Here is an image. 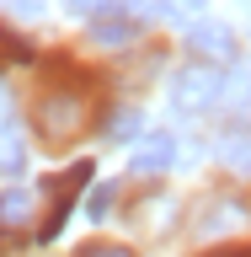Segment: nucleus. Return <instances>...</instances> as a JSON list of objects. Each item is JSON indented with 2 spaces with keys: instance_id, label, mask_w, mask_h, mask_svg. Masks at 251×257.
<instances>
[{
  "instance_id": "10",
  "label": "nucleus",
  "mask_w": 251,
  "mask_h": 257,
  "mask_svg": "<svg viewBox=\"0 0 251 257\" xmlns=\"http://www.w3.org/2000/svg\"><path fill=\"white\" fill-rule=\"evenodd\" d=\"M139 128H144V118H139V112H134V107H128V112H118V118H112V123H107V140H134Z\"/></svg>"
},
{
  "instance_id": "15",
  "label": "nucleus",
  "mask_w": 251,
  "mask_h": 257,
  "mask_svg": "<svg viewBox=\"0 0 251 257\" xmlns=\"http://www.w3.org/2000/svg\"><path fill=\"white\" fill-rule=\"evenodd\" d=\"M208 257H251V246H219V252H208Z\"/></svg>"
},
{
  "instance_id": "3",
  "label": "nucleus",
  "mask_w": 251,
  "mask_h": 257,
  "mask_svg": "<svg viewBox=\"0 0 251 257\" xmlns=\"http://www.w3.org/2000/svg\"><path fill=\"white\" fill-rule=\"evenodd\" d=\"M86 182H91V161H80V166H70L64 177H54L48 182V220L38 225V236L54 241L64 230V220H70V204H75V193H86Z\"/></svg>"
},
{
  "instance_id": "11",
  "label": "nucleus",
  "mask_w": 251,
  "mask_h": 257,
  "mask_svg": "<svg viewBox=\"0 0 251 257\" xmlns=\"http://www.w3.org/2000/svg\"><path fill=\"white\" fill-rule=\"evenodd\" d=\"M75 257H134V252H128L123 241H91V246H80Z\"/></svg>"
},
{
  "instance_id": "13",
  "label": "nucleus",
  "mask_w": 251,
  "mask_h": 257,
  "mask_svg": "<svg viewBox=\"0 0 251 257\" xmlns=\"http://www.w3.org/2000/svg\"><path fill=\"white\" fill-rule=\"evenodd\" d=\"M107 204H112V188L102 182V188L91 193V204H86V214H91V220H102V214H107Z\"/></svg>"
},
{
  "instance_id": "9",
  "label": "nucleus",
  "mask_w": 251,
  "mask_h": 257,
  "mask_svg": "<svg viewBox=\"0 0 251 257\" xmlns=\"http://www.w3.org/2000/svg\"><path fill=\"white\" fill-rule=\"evenodd\" d=\"M219 156L235 166V172H251V134H230V140L219 145Z\"/></svg>"
},
{
  "instance_id": "5",
  "label": "nucleus",
  "mask_w": 251,
  "mask_h": 257,
  "mask_svg": "<svg viewBox=\"0 0 251 257\" xmlns=\"http://www.w3.org/2000/svg\"><path fill=\"white\" fill-rule=\"evenodd\" d=\"M171 156H176V140H171V134H144V140L134 145L128 166H134L139 177H150V172H166V166H171Z\"/></svg>"
},
{
  "instance_id": "2",
  "label": "nucleus",
  "mask_w": 251,
  "mask_h": 257,
  "mask_svg": "<svg viewBox=\"0 0 251 257\" xmlns=\"http://www.w3.org/2000/svg\"><path fill=\"white\" fill-rule=\"evenodd\" d=\"M224 96V80L219 70H208V64H192V70H176L171 75V107L176 112H203L214 107Z\"/></svg>"
},
{
  "instance_id": "12",
  "label": "nucleus",
  "mask_w": 251,
  "mask_h": 257,
  "mask_svg": "<svg viewBox=\"0 0 251 257\" xmlns=\"http://www.w3.org/2000/svg\"><path fill=\"white\" fill-rule=\"evenodd\" d=\"M0 59H32V43L11 38V32H0Z\"/></svg>"
},
{
  "instance_id": "1",
  "label": "nucleus",
  "mask_w": 251,
  "mask_h": 257,
  "mask_svg": "<svg viewBox=\"0 0 251 257\" xmlns=\"http://www.w3.org/2000/svg\"><path fill=\"white\" fill-rule=\"evenodd\" d=\"M38 128L48 145H70L86 128V91H43L38 102Z\"/></svg>"
},
{
  "instance_id": "6",
  "label": "nucleus",
  "mask_w": 251,
  "mask_h": 257,
  "mask_svg": "<svg viewBox=\"0 0 251 257\" xmlns=\"http://www.w3.org/2000/svg\"><path fill=\"white\" fill-rule=\"evenodd\" d=\"M32 220V198L27 193H0V225H27Z\"/></svg>"
},
{
  "instance_id": "4",
  "label": "nucleus",
  "mask_w": 251,
  "mask_h": 257,
  "mask_svg": "<svg viewBox=\"0 0 251 257\" xmlns=\"http://www.w3.org/2000/svg\"><path fill=\"white\" fill-rule=\"evenodd\" d=\"M187 48L198 54V59H214V64L235 59V38H230L224 22H198V27L187 32Z\"/></svg>"
},
{
  "instance_id": "14",
  "label": "nucleus",
  "mask_w": 251,
  "mask_h": 257,
  "mask_svg": "<svg viewBox=\"0 0 251 257\" xmlns=\"http://www.w3.org/2000/svg\"><path fill=\"white\" fill-rule=\"evenodd\" d=\"M6 6H11L16 16H43V6H48V0H6Z\"/></svg>"
},
{
  "instance_id": "8",
  "label": "nucleus",
  "mask_w": 251,
  "mask_h": 257,
  "mask_svg": "<svg viewBox=\"0 0 251 257\" xmlns=\"http://www.w3.org/2000/svg\"><path fill=\"white\" fill-rule=\"evenodd\" d=\"M91 32L102 43H128V38H134V22H128V16H96Z\"/></svg>"
},
{
  "instance_id": "7",
  "label": "nucleus",
  "mask_w": 251,
  "mask_h": 257,
  "mask_svg": "<svg viewBox=\"0 0 251 257\" xmlns=\"http://www.w3.org/2000/svg\"><path fill=\"white\" fill-rule=\"evenodd\" d=\"M27 166V145H22V134H0V172L16 177Z\"/></svg>"
}]
</instances>
